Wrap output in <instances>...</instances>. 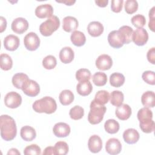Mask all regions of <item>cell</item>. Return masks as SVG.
Here are the masks:
<instances>
[{
	"label": "cell",
	"mask_w": 155,
	"mask_h": 155,
	"mask_svg": "<svg viewBox=\"0 0 155 155\" xmlns=\"http://www.w3.org/2000/svg\"><path fill=\"white\" fill-rule=\"evenodd\" d=\"M93 82L95 85L97 87H102L106 84L107 82V76L105 73L103 72H96L92 77Z\"/></svg>",
	"instance_id": "d6a6232c"
},
{
	"label": "cell",
	"mask_w": 155,
	"mask_h": 155,
	"mask_svg": "<svg viewBox=\"0 0 155 155\" xmlns=\"http://www.w3.org/2000/svg\"><path fill=\"white\" fill-rule=\"evenodd\" d=\"M62 28L66 32L75 31L78 27V21L74 17L68 16L63 19Z\"/></svg>",
	"instance_id": "d6986e66"
},
{
	"label": "cell",
	"mask_w": 155,
	"mask_h": 155,
	"mask_svg": "<svg viewBox=\"0 0 155 155\" xmlns=\"http://www.w3.org/2000/svg\"><path fill=\"white\" fill-rule=\"evenodd\" d=\"M70 39L73 44L77 47L84 45L86 42V38L84 33L78 30L73 31L70 36Z\"/></svg>",
	"instance_id": "d4e9b609"
},
{
	"label": "cell",
	"mask_w": 155,
	"mask_h": 155,
	"mask_svg": "<svg viewBox=\"0 0 155 155\" xmlns=\"http://www.w3.org/2000/svg\"><path fill=\"white\" fill-rule=\"evenodd\" d=\"M142 78L148 84L153 85L155 84V73L154 71L150 70L145 71L142 73Z\"/></svg>",
	"instance_id": "7bdbcfd3"
},
{
	"label": "cell",
	"mask_w": 155,
	"mask_h": 155,
	"mask_svg": "<svg viewBox=\"0 0 155 155\" xmlns=\"http://www.w3.org/2000/svg\"><path fill=\"white\" fill-rule=\"evenodd\" d=\"M13 61L11 57L5 53L0 55V67L4 71H8L12 68Z\"/></svg>",
	"instance_id": "4dcf8cb0"
},
{
	"label": "cell",
	"mask_w": 155,
	"mask_h": 155,
	"mask_svg": "<svg viewBox=\"0 0 155 155\" xmlns=\"http://www.w3.org/2000/svg\"><path fill=\"white\" fill-rule=\"evenodd\" d=\"M110 103L116 107H118L122 104L124 99V96L122 92L119 90L112 91L110 95Z\"/></svg>",
	"instance_id": "f1b7e54d"
},
{
	"label": "cell",
	"mask_w": 155,
	"mask_h": 155,
	"mask_svg": "<svg viewBox=\"0 0 155 155\" xmlns=\"http://www.w3.org/2000/svg\"><path fill=\"white\" fill-rule=\"evenodd\" d=\"M4 103L8 108H16L22 103L21 96L15 91L9 92L5 96Z\"/></svg>",
	"instance_id": "ba28073f"
},
{
	"label": "cell",
	"mask_w": 155,
	"mask_h": 155,
	"mask_svg": "<svg viewBox=\"0 0 155 155\" xmlns=\"http://www.w3.org/2000/svg\"><path fill=\"white\" fill-rule=\"evenodd\" d=\"M118 30L123 35L125 44H128L131 42L133 30L131 27L128 25H123L120 27Z\"/></svg>",
	"instance_id": "e575fe53"
},
{
	"label": "cell",
	"mask_w": 155,
	"mask_h": 155,
	"mask_svg": "<svg viewBox=\"0 0 155 155\" xmlns=\"http://www.w3.org/2000/svg\"><path fill=\"white\" fill-rule=\"evenodd\" d=\"M11 28L15 33L17 34H22L27 30L28 28V22L24 18H17L13 21Z\"/></svg>",
	"instance_id": "30bf717a"
},
{
	"label": "cell",
	"mask_w": 155,
	"mask_h": 155,
	"mask_svg": "<svg viewBox=\"0 0 155 155\" xmlns=\"http://www.w3.org/2000/svg\"><path fill=\"white\" fill-rule=\"evenodd\" d=\"M25 47L29 51H35L38 49L40 45V39L36 33L30 32L24 38Z\"/></svg>",
	"instance_id": "5b68a950"
},
{
	"label": "cell",
	"mask_w": 155,
	"mask_h": 155,
	"mask_svg": "<svg viewBox=\"0 0 155 155\" xmlns=\"http://www.w3.org/2000/svg\"><path fill=\"white\" fill-rule=\"evenodd\" d=\"M32 107L36 113L52 114L56 111L57 104L56 101L51 97L45 96L34 102Z\"/></svg>",
	"instance_id": "7a4b0ae2"
},
{
	"label": "cell",
	"mask_w": 155,
	"mask_h": 155,
	"mask_svg": "<svg viewBox=\"0 0 155 155\" xmlns=\"http://www.w3.org/2000/svg\"><path fill=\"white\" fill-rule=\"evenodd\" d=\"M147 58L149 62L152 64H155V48L152 47L150 48L147 53Z\"/></svg>",
	"instance_id": "7dc6e473"
},
{
	"label": "cell",
	"mask_w": 155,
	"mask_h": 155,
	"mask_svg": "<svg viewBox=\"0 0 155 155\" xmlns=\"http://www.w3.org/2000/svg\"><path fill=\"white\" fill-rule=\"evenodd\" d=\"M125 10L128 14L135 13L138 8V3L136 0H127L124 5Z\"/></svg>",
	"instance_id": "b9f144b4"
},
{
	"label": "cell",
	"mask_w": 155,
	"mask_h": 155,
	"mask_svg": "<svg viewBox=\"0 0 155 155\" xmlns=\"http://www.w3.org/2000/svg\"><path fill=\"white\" fill-rule=\"evenodd\" d=\"M3 43L7 50L15 51L18 48L20 41L18 36L13 35H9L4 38Z\"/></svg>",
	"instance_id": "9a60e30c"
},
{
	"label": "cell",
	"mask_w": 155,
	"mask_h": 155,
	"mask_svg": "<svg viewBox=\"0 0 155 155\" xmlns=\"http://www.w3.org/2000/svg\"><path fill=\"white\" fill-rule=\"evenodd\" d=\"M140 130L145 133H150L154 131L155 124L153 120H150L144 122H139Z\"/></svg>",
	"instance_id": "f35d334b"
},
{
	"label": "cell",
	"mask_w": 155,
	"mask_h": 155,
	"mask_svg": "<svg viewBox=\"0 0 155 155\" xmlns=\"http://www.w3.org/2000/svg\"><path fill=\"white\" fill-rule=\"evenodd\" d=\"M123 0H113L111 2V9L114 13H119L123 6Z\"/></svg>",
	"instance_id": "f6af8a7d"
},
{
	"label": "cell",
	"mask_w": 155,
	"mask_h": 155,
	"mask_svg": "<svg viewBox=\"0 0 155 155\" xmlns=\"http://www.w3.org/2000/svg\"><path fill=\"white\" fill-rule=\"evenodd\" d=\"M59 59L64 64H69L74 59V53L73 49L70 47L62 48L59 52Z\"/></svg>",
	"instance_id": "44dd1931"
},
{
	"label": "cell",
	"mask_w": 155,
	"mask_h": 155,
	"mask_svg": "<svg viewBox=\"0 0 155 155\" xmlns=\"http://www.w3.org/2000/svg\"><path fill=\"white\" fill-rule=\"evenodd\" d=\"M35 13V15L40 19L45 18H48L53 16V8L49 4H41L36 8Z\"/></svg>",
	"instance_id": "4fadbf2b"
},
{
	"label": "cell",
	"mask_w": 155,
	"mask_h": 155,
	"mask_svg": "<svg viewBox=\"0 0 155 155\" xmlns=\"http://www.w3.org/2000/svg\"><path fill=\"white\" fill-rule=\"evenodd\" d=\"M107 39L110 45L114 48H119L125 44L124 36L119 30H113L110 32Z\"/></svg>",
	"instance_id": "8992f818"
},
{
	"label": "cell",
	"mask_w": 155,
	"mask_h": 155,
	"mask_svg": "<svg viewBox=\"0 0 155 155\" xmlns=\"http://www.w3.org/2000/svg\"><path fill=\"white\" fill-rule=\"evenodd\" d=\"M71 131L70 126L64 122L56 123L53 128L54 134L58 137H65L68 136Z\"/></svg>",
	"instance_id": "5bb4252c"
},
{
	"label": "cell",
	"mask_w": 155,
	"mask_h": 155,
	"mask_svg": "<svg viewBox=\"0 0 155 155\" xmlns=\"http://www.w3.org/2000/svg\"><path fill=\"white\" fill-rule=\"evenodd\" d=\"M148 40V34L147 31L143 28H137L133 31L132 41L138 46L144 45Z\"/></svg>",
	"instance_id": "9c48e42d"
},
{
	"label": "cell",
	"mask_w": 155,
	"mask_h": 155,
	"mask_svg": "<svg viewBox=\"0 0 155 155\" xmlns=\"http://www.w3.org/2000/svg\"><path fill=\"white\" fill-rule=\"evenodd\" d=\"M24 154L25 155L30 154H41V148L36 144H31L26 147L24 150Z\"/></svg>",
	"instance_id": "ee69618b"
},
{
	"label": "cell",
	"mask_w": 155,
	"mask_h": 155,
	"mask_svg": "<svg viewBox=\"0 0 155 155\" xmlns=\"http://www.w3.org/2000/svg\"><path fill=\"white\" fill-rule=\"evenodd\" d=\"M60 26V21L58 16H52L45 21L41 23L39 26V31L44 36H51L53 32L56 31Z\"/></svg>",
	"instance_id": "277c9868"
},
{
	"label": "cell",
	"mask_w": 155,
	"mask_h": 155,
	"mask_svg": "<svg viewBox=\"0 0 155 155\" xmlns=\"http://www.w3.org/2000/svg\"><path fill=\"white\" fill-rule=\"evenodd\" d=\"M0 21H1V25H0V32L2 33L7 27V21L5 18H4L3 16L0 17Z\"/></svg>",
	"instance_id": "681fc988"
},
{
	"label": "cell",
	"mask_w": 155,
	"mask_h": 155,
	"mask_svg": "<svg viewBox=\"0 0 155 155\" xmlns=\"http://www.w3.org/2000/svg\"><path fill=\"white\" fill-rule=\"evenodd\" d=\"M90 110L88 114V121L92 125L99 124L104 119L107 108L105 105H100L93 100L90 105Z\"/></svg>",
	"instance_id": "3957f363"
},
{
	"label": "cell",
	"mask_w": 155,
	"mask_h": 155,
	"mask_svg": "<svg viewBox=\"0 0 155 155\" xmlns=\"http://www.w3.org/2000/svg\"><path fill=\"white\" fill-rule=\"evenodd\" d=\"M137 116L139 122L147 121L153 119V113L148 108L143 107L138 111Z\"/></svg>",
	"instance_id": "836d02e7"
},
{
	"label": "cell",
	"mask_w": 155,
	"mask_h": 155,
	"mask_svg": "<svg viewBox=\"0 0 155 155\" xmlns=\"http://www.w3.org/2000/svg\"><path fill=\"white\" fill-rule=\"evenodd\" d=\"M57 65L56 58L53 55H48L42 60V65L47 70H51L55 68Z\"/></svg>",
	"instance_id": "8d00e7d4"
},
{
	"label": "cell",
	"mask_w": 155,
	"mask_h": 155,
	"mask_svg": "<svg viewBox=\"0 0 155 155\" xmlns=\"http://www.w3.org/2000/svg\"><path fill=\"white\" fill-rule=\"evenodd\" d=\"M122 150V145L118 139L110 138L107 140L105 144L106 151L111 155H115L120 153Z\"/></svg>",
	"instance_id": "8fae6325"
},
{
	"label": "cell",
	"mask_w": 155,
	"mask_h": 155,
	"mask_svg": "<svg viewBox=\"0 0 155 155\" xmlns=\"http://www.w3.org/2000/svg\"><path fill=\"white\" fill-rule=\"evenodd\" d=\"M119 124L114 119H108L104 124L105 130L109 134L116 133L119 131Z\"/></svg>",
	"instance_id": "f546056e"
},
{
	"label": "cell",
	"mask_w": 155,
	"mask_h": 155,
	"mask_svg": "<svg viewBox=\"0 0 155 155\" xmlns=\"http://www.w3.org/2000/svg\"><path fill=\"white\" fill-rule=\"evenodd\" d=\"M95 3L96 5L100 7H105L107 5L108 3V0H97L95 1Z\"/></svg>",
	"instance_id": "f907efd6"
},
{
	"label": "cell",
	"mask_w": 155,
	"mask_h": 155,
	"mask_svg": "<svg viewBox=\"0 0 155 155\" xmlns=\"http://www.w3.org/2000/svg\"><path fill=\"white\" fill-rule=\"evenodd\" d=\"M70 117L75 120L81 119L84 115V108L79 105H75L71 108L69 111Z\"/></svg>",
	"instance_id": "d590c367"
},
{
	"label": "cell",
	"mask_w": 155,
	"mask_h": 155,
	"mask_svg": "<svg viewBox=\"0 0 155 155\" xmlns=\"http://www.w3.org/2000/svg\"><path fill=\"white\" fill-rule=\"evenodd\" d=\"M91 76V72L87 68L79 69L76 73V78L79 82L89 81Z\"/></svg>",
	"instance_id": "74e56055"
},
{
	"label": "cell",
	"mask_w": 155,
	"mask_h": 155,
	"mask_svg": "<svg viewBox=\"0 0 155 155\" xmlns=\"http://www.w3.org/2000/svg\"><path fill=\"white\" fill-rule=\"evenodd\" d=\"M125 82L124 76L120 73H113L110 77V84L114 87H120Z\"/></svg>",
	"instance_id": "83f0119b"
},
{
	"label": "cell",
	"mask_w": 155,
	"mask_h": 155,
	"mask_svg": "<svg viewBox=\"0 0 155 155\" xmlns=\"http://www.w3.org/2000/svg\"><path fill=\"white\" fill-rule=\"evenodd\" d=\"M21 138L25 141H31L36 137L35 130L28 125L24 126L21 128L20 131Z\"/></svg>",
	"instance_id": "7402d4cb"
},
{
	"label": "cell",
	"mask_w": 155,
	"mask_h": 155,
	"mask_svg": "<svg viewBox=\"0 0 155 155\" xmlns=\"http://www.w3.org/2000/svg\"><path fill=\"white\" fill-rule=\"evenodd\" d=\"M95 63L97 69L100 70H107L112 67L113 61L109 55L103 54L97 57Z\"/></svg>",
	"instance_id": "7c38bea8"
},
{
	"label": "cell",
	"mask_w": 155,
	"mask_h": 155,
	"mask_svg": "<svg viewBox=\"0 0 155 155\" xmlns=\"http://www.w3.org/2000/svg\"><path fill=\"white\" fill-rule=\"evenodd\" d=\"M131 21L132 24L135 27L137 28H142L145 25L146 19L143 15L137 14L133 16L131 18Z\"/></svg>",
	"instance_id": "ab89813d"
},
{
	"label": "cell",
	"mask_w": 155,
	"mask_h": 155,
	"mask_svg": "<svg viewBox=\"0 0 155 155\" xmlns=\"http://www.w3.org/2000/svg\"><path fill=\"white\" fill-rule=\"evenodd\" d=\"M88 147L91 153H99L102 148V139L99 136L96 134H94L90 136L88 142Z\"/></svg>",
	"instance_id": "2e32d148"
},
{
	"label": "cell",
	"mask_w": 155,
	"mask_h": 155,
	"mask_svg": "<svg viewBox=\"0 0 155 155\" xmlns=\"http://www.w3.org/2000/svg\"><path fill=\"white\" fill-rule=\"evenodd\" d=\"M154 10H155V7H153L149 12V18H150V21L148 23V27L152 31H154V24H155V18H154Z\"/></svg>",
	"instance_id": "bcb514c9"
},
{
	"label": "cell",
	"mask_w": 155,
	"mask_h": 155,
	"mask_svg": "<svg viewBox=\"0 0 155 155\" xmlns=\"http://www.w3.org/2000/svg\"><path fill=\"white\" fill-rule=\"evenodd\" d=\"M110 99V94L106 90H99L98 91L94 96V101L100 104V105H105L106 104Z\"/></svg>",
	"instance_id": "1f68e13d"
},
{
	"label": "cell",
	"mask_w": 155,
	"mask_h": 155,
	"mask_svg": "<svg viewBox=\"0 0 155 155\" xmlns=\"http://www.w3.org/2000/svg\"><path fill=\"white\" fill-rule=\"evenodd\" d=\"M139 133L134 128H128L123 133V139L128 144L136 143L139 140Z\"/></svg>",
	"instance_id": "ac0fdd59"
},
{
	"label": "cell",
	"mask_w": 155,
	"mask_h": 155,
	"mask_svg": "<svg viewBox=\"0 0 155 155\" xmlns=\"http://www.w3.org/2000/svg\"><path fill=\"white\" fill-rule=\"evenodd\" d=\"M141 102L145 107L153 108L155 105V94L152 91L143 93L141 97Z\"/></svg>",
	"instance_id": "cb8c5ba5"
},
{
	"label": "cell",
	"mask_w": 155,
	"mask_h": 155,
	"mask_svg": "<svg viewBox=\"0 0 155 155\" xmlns=\"http://www.w3.org/2000/svg\"><path fill=\"white\" fill-rule=\"evenodd\" d=\"M93 90V86L89 81L79 82L76 86L78 93L82 96L89 95Z\"/></svg>",
	"instance_id": "603a6c76"
},
{
	"label": "cell",
	"mask_w": 155,
	"mask_h": 155,
	"mask_svg": "<svg viewBox=\"0 0 155 155\" xmlns=\"http://www.w3.org/2000/svg\"><path fill=\"white\" fill-rule=\"evenodd\" d=\"M56 2H60V3L65 4L67 5H72L73 4L75 3L76 1H56Z\"/></svg>",
	"instance_id": "f5cc1de1"
},
{
	"label": "cell",
	"mask_w": 155,
	"mask_h": 155,
	"mask_svg": "<svg viewBox=\"0 0 155 155\" xmlns=\"http://www.w3.org/2000/svg\"><path fill=\"white\" fill-rule=\"evenodd\" d=\"M87 31L90 36L93 37H97L102 34L104 31V26L100 22L92 21L88 24L87 26Z\"/></svg>",
	"instance_id": "ffe728a7"
},
{
	"label": "cell",
	"mask_w": 155,
	"mask_h": 155,
	"mask_svg": "<svg viewBox=\"0 0 155 155\" xmlns=\"http://www.w3.org/2000/svg\"><path fill=\"white\" fill-rule=\"evenodd\" d=\"M74 94L69 90H64L61 92L59 96V99L61 104L64 106L71 104L74 101Z\"/></svg>",
	"instance_id": "484cf974"
},
{
	"label": "cell",
	"mask_w": 155,
	"mask_h": 155,
	"mask_svg": "<svg viewBox=\"0 0 155 155\" xmlns=\"http://www.w3.org/2000/svg\"><path fill=\"white\" fill-rule=\"evenodd\" d=\"M115 114L119 119L126 120L131 116V108L128 104H122L117 107Z\"/></svg>",
	"instance_id": "e0dca14e"
},
{
	"label": "cell",
	"mask_w": 155,
	"mask_h": 155,
	"mask_svg": "<svg viewBox=\"0 0 155 155\" xmlns=\"http://www.w3.org/2000/svg\"><path fill=\"white\" fill-rule=\"evenodd\" d=\"M7 154L8 155H9V154H18V155H20L21 153L16 148H11L10 150H9V151L7 153Z\"/></svg>",
	"instance_id": "816d5d0a"
},
{
	"label": "cell",
	"mask_w": 155,
	"mask_h": 155,
	"mask_svg": "<svg viewBox=\"0 0 155 155\" xmlns=\"http://www.w3.org/2000/svg\"><path fill=\"white\" fill-rule=\"evenodd\" d=\"M21 90L29 97L36 96L40 92L39 85L35 81L28 79L22 87Z\"/></svg>",
	"instance_id": "52a82bcc"
},
{
	"label": "cell",
	"mask_w": 155,
	"mask_h": 155,
	"mask_svg": "<svg viewBox=\"0 0 155 155\" xmlns=\"http://www.w3.org/2000/svg\"><path fill=\"white\" fill-rule=\"evenodd\" d=\"M54 147L56 154L65 155L68 152V145L64 141H59L56 142Z\"/></svg>",
	"instance_id": "60d3db41"
},
{
	"label": "cell",
	"mask_w": 155,
	"mask_h": 155,
	"mask_svg": "<svg viewBox=\"0 0 155 155\" xmlns=\"http://www.w3.org/2000/svg\"><path fill=\"white\" fill-rule=\"evenodd\" d=\"M0 128L1 136L6 140H12L16 136L17 128L16 122L11 116L3 114L0 117Z\"/></svg>",
	"instance_id": "6da1fadb"
},
{
	"label": "cell",
	"mask_w": 155,
	"mask_h": 155,
	"mask_svg": "<svg viewBox=\"0 0 155 155\" xmlns=\"http://www.w3.org/2000/svg\"><path fill=\"white\" fill-rule=\"evenodd\" d=\"M42 154L43 155H47V154H54L56 155V151H55V150H54V147H51V146H49V147H46L43 153H42Z\"/></svg>",
	"instance_id": "c3c4849f"
},
{
	"label": "cell",
	"mask_w": 155,
	"mask_h": 155,
	"mask_svg": "<svg viewBox=\"0 0 155 155\" xmlns=\"http://www.w3.org/2000/svg\"><path fill=\"white\" fill-rule=\"evenodd\" d=\"M28 79V76L23 73H18L13 75L12 82L15 87L21 89L24 83Z\"/></svg>",
	"instance_id": "4316f807"
}]
</instances>
